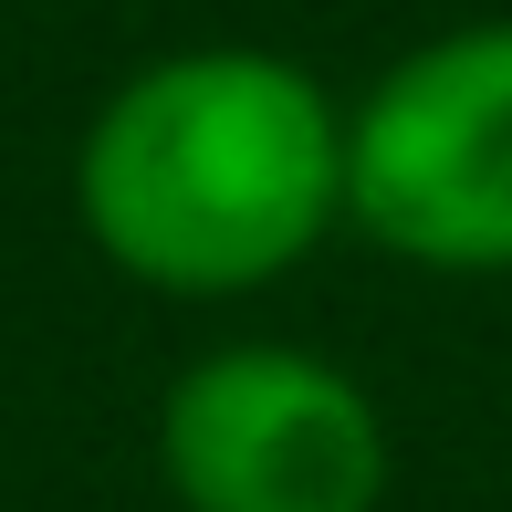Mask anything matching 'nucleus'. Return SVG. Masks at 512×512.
Wrapping results in <instances>:
<instances>
[{"instance_id":"1","label":"nucleus","mask_w":512,"mask_h":512,"mask_svg":"<svg viewBox=\"0 0 512 512\" xmlns=\"http://www.w3.org/2000/svg\"><path fill=\"white\" fill-rule=\"evenodd\" d=\"M345 209V126L272 53H178L84 136V220L136 283L251 293Z\"/></svg>"},{"instance_id":"2","label":"nucleus","mask_w":512,"mask_h":512,"mask_svg":"<svg viewBox=\"0 0 512 512\" xmlns=\"http://www.w3.org/2000/svg\"><path fill=\"white\" fill-rule=\"evenodd\" d=\"M345 209L429 272H512V21L429 42L366 95Z\"/></svg>"},{"instance_id":"3","label":"nucleus","mask_w":512,"mask_h":512,"mask_svg":"<svg viewBox=\"0 0 512 512\" xmlns=\"http://www.w3.org/2000/svg\"><path fill=\"white\" fill-rule=\"evenodd\" d=\"M157 460L189 512H377L387 492L366 387L293 345H230L189 366L157 418Z\"/></svg>"}]
</instances>
